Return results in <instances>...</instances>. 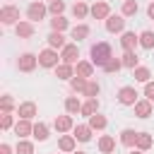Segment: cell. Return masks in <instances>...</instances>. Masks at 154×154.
I'll use <instances>...</instances> for the list:
<instances>
[{
  "label": "cell",
  "instance_id": "obj_1",
  "mask_svg": "<svg viewBox=\"0 0 154 154\" xmlns=\"http://www.w3.org/2000/svg\"><path fill=\"white\" fill-rule=\"evenodd\" d=\"M108 58H113V48H111L108 41H96V43L89 46V60H91L99 70L108 63Z\"/></svg>",
  "mask_w": 154,
  "mask_h": 154
},
{
  "label": "cell",
  "instance_id": "obj_24",
  "mask_svg": "<svg viewBox=\"0 0 154 154\" xmlns=\"http://www.w3.org/2000/svg\"><path fill=\"white\" fill-rule=\"evenodd\" d=\"M96 147H99L101 154H113L116 152V137L113 135H101L99 142H96Z\"/></svg>",
  "mask_w": 154,
  "mask_h": 154
},
{
  "label": "cell",
  "instance_id": "obj_11",
  "mask_svg": "<svg viewBox=\"0 0 154 154\" xmlns=\"http://www.w3.org/2000/svg\"><path fill=\"white\" fill-rule=\"evenodd\" d=\"M89 34H91V26H89L87 22H79V24H75V26L70 29V38H72L75 43H79V41L89 38Z\"/></svg>",
  "mask_w": 154,
  "mask_h": 154
},
{
  "label": "cell",
  "instance_id": "obj_46",
  "mask_svg": "<svg viewBox=\"0 0 154 154\" xmlns=\"http://www.w3.org/2000/svg\"><path fill=\"white\" fill-rule=\"evenodd\" d=\"M70 154H87V152H79V149H75V152H70Z\"/></svg>",
  "mask_w": 154,
  "mask_h": 154
},
{
  "label": "cell",
  "instance_id": "obj_22",
  "mask_svg": "<svg viewBox=\"0 0 154 154\" xmlns=\"http://www.w3.org/2000/svg\"><path fill=\"white\" fill-rule=\"evenodd\" d=\"M87 123H89V128H91L94 132H96V130H99V132H103V130L108 128V118H106L103 113H94V116H89V118H87Z\"/></svg>",
  "mask_w": 154,
  "mask_h": 154
},
{
  "label": "cell",
  "instance_id": "obj_16",
  "mask_svg": "<svg viewBox=\"0 0 154 154\" xmlns=\"http://www.w3.org/2000/svg\"><path fill=\"white\" fill-rule=\"evenodd\" d=\"M140 46V34L135 31H123L120 34V48L123 51H135Z\"/></svg>",
  "mask_w": 154,
  "mask_h": 154
},
{
  "label": "cell",
  "instance_id": "obj_38",
  "mask_svg": "<svg viewBox=\"0 0 154 154\" xmlns=\"http://www.w3.org/2000/svg\"><path fill=\"white\" fill-rule=\"evenodd\" d=\"M14 154H34V142L31 140H17Z\"/></svg>",
  "mask_w": 154,
  "mask_h": 154
},
{
  "label": "cell",
  "instance_id": "obj_44",
  "mask_svg": "<svg viewBox=\"0 0 154 154\" xmlns=\"http://www.w3.org/2000/svg\"><path fill=\"white\" fill-rule=\"evenodd\" d=\"M147 17H149V19H154V0L147 5Z\"/></svg>",
  "mask_w": 154,
  "mask_h": 154
},
{
  "label": "cell",
  "instance_id": "obj_19",
  "mask_svg": "<svg viewBox=\"0 0 154 154\" xmlns=\"http://www.w3.org/2000/svg\"><path fill=\"white\" fill-rule=\"evenodd\" d=\"M53 72H55V77H58V79L70 82V79L75 77V65H70V63H60V65H55V67H53Z\"/></svg>",
  "mask_w": 154,
  "mask_h": 154
},
{
  "label": "cell",
  "instance_id": "obj_26",
  "mask_svg": "<svg viewBox=\"0 0 154 154\" xmlns=\"http://www.w3.org/2000/svg\"><path fill=\"white\" fill-rule=\"evenodd\" d=\"M36 142H46L48 137H51V128H48V123H43V120H38V123H34V135H31Z\"/></svg>",
  "mask_w": 154,
  "mask_h": 154
},
{
  "label": "cell",
  "instance_id": "obj_17",
  "mask_svg": "<svg viewBox=\"0 0 154 154\" xmlns=\"http://www.w3.org/2000/svg\"><path fill=\"white\" fill-rule=\"evenodd\" d=\"M137 130H132V128H123L120 130V135H118V140H120V144L125 147V149H132L135 144H137Z\"/></svg>",
  "mask_w": 154,
  "mask_h": 154
},
{
  "label": "cell",
  "instance_id": "obj_31",
  "mask_svg": "<svg viewBox=\"0 0 154 154\" xmlns=\"http://www.w3.org/2000/svg\"><path fill=\"white\" fill-rule=\"evenodd\" d=\"M101 70H103V72H106V75H118V72H120V70H123V60H120V58H116V55H113V58H108V63H106V65H103V67H101Z\"/></svg>",
  "mask_w": 154,
  "mask_h": 154
},
{
  "label": "cell",
  "instance_id": "obj_4",
  "mask_svg": "<svg viewBox=\"0 0 154 154\" xmlns=\"http://www.w3.org/2000/svg\"><path fill=\"white\" fill-rule=\"evenodd\" d=\"M116 99H118V103H120V106H135V103L140 101V94H137V89H135V87L123 84V87L118 89Z\"/></svg>",
  "mask_w": 154,
  "mask_h": 154
},
{
  "label": "cell",
  "instance_id": "obj_40",
  "mask_svg": "<svg viewBox=\"0 0 154 154\" xmlns=\"http://www.w3.org/2000/svg\"><path fill=\"white\" fill-rule=\"evenodd\" d=\"M14 113H0V130L2 132H7V130H12L14 128Z\"/></svg>",
  "mask_w": 154,
  "mask_h": 154
},
{
  "label": "cell",
  "instance_id": "obj_6",
  "mask_svg": "<svg viewBox=\"0 0 154 154\" xmlns=\"http://www.w3.org/2000/svg\"><path fill=\"white\" fill-rule=\"evenodd\" d=\"M36 65H38V55H34V53H22L19 58H17V67H19V72H34L36 70Z\"/></svg>",
  "mask_w": 154,
  "mask_h": 154
},
{
  "label": "cell",
  "instance_id": "obj_23",
  "mask_svg": "<svg viewBox=\"0 0 154 154\" xmlns=\"http://www.w3.org/2000/svg\"><path fill=\"white\" fill-rule=\"evenodd\" d=\"M72 135L77 137V142H91V135H94V130L89 128V123H79V125H75Z\"/></svg>",
  "mask_w": 154,
  "mask_h": 154
},
{
  "label": "cell",
  "instance_id": "obj_30",
  "mask_svg": "<svg viewBox=\"0 0 154 154\" xmlns=\"http://www.w3.org/2000/svg\"><path fill=\"white\" fill-rule=\"evenodd\" d=\"M0 113H17V103L12 94H2L0 96Z\"/></svg>",
  "mask_w": 154,
  "mask_h": 154
},
{
  "label": "cell",
  "instance_id": "obj_36",
  "mask_svg": "<svg viewBox=\"0 0 154 154\" xmlns=\"http://www.w3.org/2000/svg\"><path fill=\"white\" fill-rule=\"evenodd\" d=\"M140 46H142L144 51H152V48H154V31H152V29L140 31Z\"/></svg>",
  "mask_w": 154,
  "mask_h": 154
},
{
  "label": "cell",
  "instance_id": "obj_37",
  "mask_svg": "<svg viewBox=\"0 0 154 154\" xmlns=\"http://www.w3.org/2000/svg\"><path fill=\"white\" fill-rule=\"evenodd\" d=\"M152 144H154V140H152V135L149 132H140L137 135V149H142V152H147V149H152Z\"/></svg>",
  "mask_w": 154,
  "mask_h": 154
},
{
  "label": "cell",
  "instance_id": "obj_9",
  "mask_svg": "<svg viewBox=\"0 0 154 154\" xmlns=\"http://www.w3.org/2000/svg\"><path fill=\"white\" fill-rule=\"evenodd\" d=\"M60 60L63 63H70V65H77L79 63V46L75 41H70L63 51H60Z\"/></svg>",
  "mask_w": 154,
  "mask_h": 154
},
{
  "label": "cell",
  "instance_id": "obj_15",
  "mask_svg": "<svg viewBox=\"0 0 154 154\" xmlns=\"http://www.w3.org/2000/svg\"><path fill=\"white\" fill-rule=\"evenodd\" d=\"M46 43H48L51 48H55V51H63V48L67 46V36H65V31H51V34L46 36Z\"/></svg>",
  "mask_w": 154,
  "mask_h": 154
},
{
  "label": "cell",
  "instance_id": "obj_33",
  "mask_svg": "<svg viewBox=\"0 0 154 154\" xmlns=\"http://www.w3.org/2000/svg\"><path fill=\"white\" fill-rule=\"evenodd\" d=\"M87 77H79V75H75L72 79H70V91L72 94H84V89H87Z\"/></svg>",
  "mask_w": 154,
  "mask_h": 154
},
{
  "label": "cell",
  "instance_id": "obj_34",
  "mask_svg": "<svg viewBox=\"0 0 154 154\" xmlns=\"http://www.w3.org/2000/svg\"><path fill=\"white\" fill-rule=\"evenodd\" d=\"M94 113H99V96L87 99V101L82 103V116H84V118H89V116H94Z\"/></svg>",
  "mask_w": 154,
  "mask_h": 154
},
{
  "label": "cell",
  "instance_id": "obj_39",
  "mask_svg": "<svg viewBox=\"0 0 154 154\" xmlns=\"http://www.w3.org/2000/svg\"><path fill=\"white\" fill-rule=\"evenodd\" d=\"M99 91H101V84L91 77L89 82H87V89H84V94L82 96H87V99H94V96H99Z\"/></svg>",
  "mask_w": 154,
  "mask_h": 154
},
{
  "label": "cell",
  "instance_id": "obj_2",
  "mask_svg": "<svg viewBox=\"0 0 154 154\" xmlns=\"http://www.w3.org/2000/svg\"><path fill=\"white\" fill-rule=\"evenodd\" d=\"M26 19L29 22H41V19H46V14H48V2H43V0H34V2H29L26 5Z\"/></svg>",
  "mask_w": 154,
  "mask_h": 154
},
{
  "label": "cell",
  "instance_id": "obj_29",
  "mask_svg": "<svg viewBox=\"0 0 154 154\" xmlns=\"http://www.w3.org/2000/svg\"><path fill=\"white\" fill-rule=\"evenodd\" d=\"M120 60H123V67H128V70H135V67L140 65V55H137V51H123Z\"/></svg>",
  "mask_w": 154,
  "mask_h": 154
},
{
  "label": "cell",
  "instance_id": "obj_13",
  "mask_svg": "<svg viewBox=\"0 0 154 154\" xmlns=\"http://www.w3.org/2000/svg\"><path fill=\"white\" fill-rule=\"evenodd\" d=\"M113 12H111V5L106 2V0H96L94 5H91V17L94 19H108Z\"/></svg>",
  "mask_w": 154,
  "mask_h": 154
},
{
  "label": "cell",
  "instance_id": "obj_25",
  "mask_svg": "<svg viewBox=\"0 0 154 154\" xmlns=\"http://www.w3.org/2000/svg\"><path fill=\"white\" fill-rule=\"evenodd\" d=\"M72 17H75V19H87V17H91V5H87L84 0H77V2L72 5Z\"/></svg>",
  "mask_w": 154,
  "mask_h": 154
},
{
  "label": "cell",
  "instance_id": "obj_47",
  "mask_svg": "<svg viewBox=\"0 0 154 154\" xmlns=\"http://www.w3.org/2000/svg\"><path fill=\"white\" fill-rule=\"evenodd\" d=\"M46 2H51V0H46Z\"/></svg>",
  "mask_w": 154,
  "mask_h": 154
},
{
  "label": "cell",
  "instance_id": "obj_18",
  "mask_svg": "<svg viewBox=\"0 0 154 154\" xmlns=\"http://www.w3.org/2000/svg\"><path fill=\"white\" fill-rule=\"evenodd\" d=\"M77 149V137L75 135H60L58 137V152H63V154H70V152H75Z\"/></svg>",
  "mask_w": 154,
  "mask_h": 154
},
{
  "label": "cell",
  "instance_id": "obj_14",
  "mask_svg": "<svg viewBox=\"0 0 154 154\" xmlns=\"http://www.w3.org/2000/svg\"><path fill=\"white\" fill-rule=\"evenodd\" d=\"M14 34H17V38H31L36 34V26H34V22L22 19L19 24H14Z\"/></svg>",
  "mask_w": 154,
  "mask_h": 154
},
{
  "label": "cell",
  "instance_id": "obj_7",
  "mask_svg": "<svg viewBox=\"0 0 154 154\" xmlns=\"http://www.w3.org/2000/svg\"><path fill=\"white\" fill-rule=\"evenodd\" d=\"M53 128L58 130V135H65V132H72L75 130V118L70 113H63V116H55L53 120Z\"/></svg>",
  "mask_w": 154,
  "mask_h": 154
},
{
  "label": "cell",
  "instance_id": "obj_35",
  "mask_svg": "<svg viewBox=\"0 0 154 154\" xmlns=\"http://www.w3.org/2000/svg\"><path fill=\"white\" fill-rule=\"evenodd\" d=\"M137 10H140L137 0H123V5H120V14L123 17H135Z\"/></svg>",
  "mask_w": 154,
  "mask_h": 154
},
{
  "label": "cell",
  "instance_id": "obj_41",
  "mask_svg": "<svg viewBox=\"0 0 154 154\" xmlns=\"http://www.w3.org/2000/svg\"><path fill=\"white\" fill-rule=\"evenodd\" d=\"M48 14H51V17L65 14V0H51V2H48Z\"/></svg>",
  "mask_w": 154,
  "mask_h": 154
},
{
  "label": "cell",
  "instance_id": "obj_43",
  "mask_svg": "<svg viewBox=\"0 0 154 154\" xmlns=\"http://www.w3.org/2000/svg\"><path fill=\"white\" fill-rule=\"evenodd\" d=\"M0 154H14V147L7 142H0Z\"/></svg>",
  "mask_w": 154,
  "mask_h": 154
},
{
  "label": "cell",
  "instance_id": "obj_10",
  "mask_svg": "<svg viewBox=\"0 0 154 154\" xmlns=\"http://www.w3.org/2000/svg\"><path fill=\"white\" fill-rule=\"evenodd\" d=\"M14 135H17V140H26L29 135H34V123L31 120H26V118H17V123H14Z\"/></svg>",
  "mask_w": 154,
  "mask_h": 154
},
{
  "label": "cell",
  "instance_id": "obj_27",
  "mask_svg": "<svg viewBox=\"0 0 154 154\" xmlns=\"http://www.w3.org/2000/svg\"><path fill=\"white\" fill-rule=\"evenodd\" d=\"M48 24H51V31H67V29H72V26H70V19H67L65 14L51 17V19H48Z\"/></svg>",
  "mask_w": 154,
  "mask_h": 154
},
{
  "label": "cell",
  "instance_id": "obj_5",
  "mask_svg": "<svg viewBox=\"0 0 154 154\" xmlns=\"http://www.w3.org/2000/svg\"><path fill=\"white\" fill-rule=\"evenodd\" d=\"M0 22H2L5 26L19 24V22H22V19H19V7H14V5H2V7H0Z\"/></svg>",
  "mask_w": 154,
  "mask_h": 154
},
{
  "label": "cell",
  "instance_id": "obj_12",
  "mask_svg": "<svg viewBox=\"0 0 154 154\" xmlns=\"http://www.w3.org/2000/svg\"><path fill=\"white\" fill-rule=\"evenodd\" d=\"M36 116H38V108H36V103H34V101H22V103L17 106V118L34 120Z\"/></svg>",
  "mask_w": 154,
  "mask_h": 154
},
{
  "label": "cell",
  "instance_id": "obj_42",
  "mask_svg": "<svg viewBox=\"0 0 154 154\" xmlns=\"http://www.w3.org/2000/svg\"><path fill=\"white\" fill-rule=\"evenodd\" d=\"M144 99H149V101L154 103V79H149V82L144 84Z\"/></svg>",
  "mask_w": 154,
  "mask_h": 154
},
{
  "label": "cell",
  "instance_id": "obj_20",
  "mask_svg": "<svg viewBox=\"0 0 154 154\" xmlns=\"http://www.w3.org/2000/svg\"><path fill=\"white\" fill-rule=\"evenodd\" d=\"M94 70H96V65H94L91 60H79V63L75 65V75L87 77V79H91V77H94Z\"/></svg>",
  "mask_w": 154,
  "mask_h": 154
},
{
  "label": "cell",
  "instance_id": "obj_28",
  "mask_svg": "<svg viewBox=\"0 0 154 154\" xmlns=\"http://www.w3.org/2000/svg\"><path fill=\"white\" fill-rule=\"evenodd\" d=\"M82 103L84 101H79V96H65V113H70V116H77V113H82Z\"/></svg>",
  "mask_w": 154,
  "mask_h": 154
},
{
  "label": "cell",
  "instance_id": "obj_45",
  "mask_svg": "<svg viewBox=\"0 0 154 154\" xmlns=\"http://www.w3.org/2000/svg\"><path fill=\"white\" fill-rule=\"evenodd\" d=\"M128 154H144V152H142V149H137V147H132V149H130Z\"/></svg>",
  "mask_w": 154,
  "mask_h": 154
},
{
  "label": "cell",
  "instance_id": "obj_3",
  "mask_svg": "<svg viewBox=\"0 0 154 154\" xmlns=\"http://www.w3.org/2000/svg\"><path fill=\"white\" fill-rule=\"evenodd\" d=\"M63 60H60V51H55V48H43L41 53H38V67H46V70H53L55 65H60Z\"/></svg>",
  "mask_w": 154,
  "mask_h": 154
},
{
  "label": "cell",
  "instance_id": "obj_21",
  "mask_svg": "<svg viewBox=\"0 0 154 154\" xmlns=\"http://www.w3.org/2000/svg\"><path fill=\"white\" fill-rule=\"evenodd\" d=\"M132 108H135V116L144 120V118H149V116H152V108H154V103H152L149 99H140V101H137Z\"/></svg>",
  "mask_w": 154,
  "mask_h": 154
},
{
  "label": "cell",
  "instance_id": "obj_8",
  "mask_svg": "<svg viewBox=\"0 0 154 154\" xmlns=\"http://www.w3.org/2000/svg\"><path fill=\"white\" fill-rule=\"evenodd\" d=\"M103 26L108 34H123L125 31V17L123 14H111L108 19H103Z\"/></svg>",
  "mask_w": 154,
  "mask_h": 154
},
{
  "label": "cell",
  "instance_id": "obj_32",
  "mask_svg": "<svg viewBox=\"0 0 154 154\" xmlns=\"http://www.w3.org/2000/svg\"><path fill=\"white\" fill-rule=\"evenodd\" d=\"M132 77H135V82L147 84V82L152 79V70H149V67H144V65H137V67L132 70Z\"/></svg>",
  "mask_w": 154,
  "mask_h": 154
}]
</instances>
